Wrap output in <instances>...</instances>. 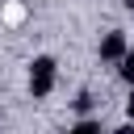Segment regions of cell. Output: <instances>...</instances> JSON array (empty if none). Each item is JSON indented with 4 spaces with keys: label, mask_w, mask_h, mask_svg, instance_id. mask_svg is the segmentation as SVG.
Listing matches in <instances>:
<instances>
[{
    "label": "cell",
    "mask_w": 134,
    "mask_h": 134,
    "mask_svg": "<svg viewBox=\"0 0 134 134\" xmlns=\"http://www.w3.org/2000/svg\"><path fill=\"white\" fill-rule=\"evenodd\" d=\"M21 17H25V8H21V4H8V8H4V21H8V25H17Z\"/></svg>",
    "instance_id": "1"
}]
</instances>
